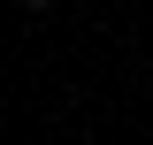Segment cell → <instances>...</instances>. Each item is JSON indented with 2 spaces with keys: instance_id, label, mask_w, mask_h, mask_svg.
Masks as SVG:
<instances>
[{
  "instance_id": "cell-1",
  "label": "cell",
  "mask_w": 153,
  "mask_h": 145,
  "mask_svg": "<svg viewBox=\"0 0 153 145\" xmlns=\"http://www.w3.org/2000/svg\"><path fill=\"white\" fill-rule=\"evenodd\" d=\"M23 8H54V0H23Z\"/></svg>"
}]
</instances>
